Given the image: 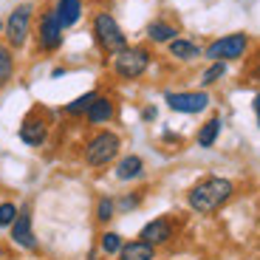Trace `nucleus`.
I'll return each instance as SVG.
<instances>
[{
  "instance_id": "obj_1",
  "label": "nucleus",
  "mask_w": 260,
  "mask_h": 260,
  "mask_svg": "<svg viewBox=\"0 0 260 260\" xmlns=\"http://www.w3.org/2000/svg\"><path fill=\"white\" fill-rule=\"evenodd\" d=\"M235 192H238V187H235L232 178L207 176L187 189V198L184 201H187L189 212H195V215H215L232 201Z\"/></svg>"
},
{
  "instance_id": "obj_2",
  "label": "nucleus",
  "mask_w": 260,
  "mask_h": 260,
  "mask_svg": "<svg viewBox=\"0 0 260 260\" xmlns=\"http://www.w3.org/2000/svg\"><path fill=\"white\" fill-rule=\"evenodd\" d=\"M122 156V136L113 130H96L88 142L82 144V161L91 170H105L116 164V158Z\"/></svg>"
},
{
  "instance_id": "obj_3",
  "label": "nucleus",
  "mask_w": 260,
  "mask_h": 260,
  "mask_svg": "<svg viewBox=\"0 0 260 260\" xmlns=\"http://www.w3.org/2000/svg\"><path fill=\"white\" fill-rule=\"evenodd\" d=\"M91 31H93V43L99 46V51L116 57L119 51L127 48V37H124L122 26L116 23V17L108 12H99L93 14V23H91Z\"/></svg>"
},
{
  "instance_id": "obj_4",
  "label": "nucleus",
  "mask_w": 260,
  "mask_h": 260,
  "mask_svg": "<svg viewBox=\"0 0 260 260\" xmlns=\"http://www.w3.org/2000/svg\"><path fill=\"white\" fill-rule=\"evenodd\" d=\"M150 62H153V54H150L144 46H127L124 51H119L116 57H113L111 68H113V74H116L119 79L133 82V79H139V77L147 74Z\"/></svg>"
},
{
  "instance_id": "obj_5",
  "label": "nucleus",
  "mask_w": 260,
  "mask_h": 260,
  "mask_svg": "<svg viewBox=\"0 0 260 260\" xmlns=\"http://www.w3.org/2000/svg\"><path fill=\"white\" fill-rule=\"evenodd\" d=\"M31 20H34V6L31 3H20V6H14L12 12H9L6 28H3V37H6L9 48H23L28 43Z\"/></svg>"
},
{
  "instance_id": "obj_6",
  "label": "nucleus",
  "mask_w": 260,
  "mask_h": 260,
  "mask_svg": "<svg viewBox=\"0 0 260 260\" xmlns=\"http://www.w3.org/2000/svg\"><path fill=\"white\" fill-rule=\"evenodd\" d=\"M249 48V34L246 31H235V34H223V37L212 40L207 48H204V57L209 62H232V59H241Z\"/></svg>"
},
{
  "instance_id": "obj_7",
  "label": "nucleus",
  "mask_w": 260,
  "mask_h": 260,
  "mask_svg": "<svg viewBox=\"0 0 260 260\" xmlns=\"http://www.w3.org/2000/svg\"><path fill=\"white\" fill-rule=\"evenodd\" d=\"M48 133H51V122H48V111H43V108L28 111L17 127V139L26 147H43L48 142Z\"/></svg>"
},
{
  "instance_id": "obj_8",
  "label": "nucleus",
  "mask_w": 260,
  "mask_h": 260,
  "mask_svg": "<svg viewBox=\"0 0 260 260\" xmlns=\"http://www.w3.org/2000/svg\"><path fill=\"white\" fill-rule=\"evenodd\" d=\"M62 40H65V28L59 26L54 9L40 12V17H37V46H40V51H46V54L59 51V48H62Z\"/></svg>"
},
{
  "instance_id": "obj_9",
  "label": "nucleus",
  "mask_w": 260,
  "mask_h": 260,
  "mask_svg": "<svg viewBox=\"0 0 260 260\" xmlns=\"http://www.w3.org/2000/svg\"><path fill=\"white\" fill-rule=\"evenodd\" d=\"M164 102H167L170 111L176 113H187V116H198V113H204L212 105V99H209V93L204 91H167L164 93Z\"/></svg>"
},
{
  "instance_id": "obj_10",
  "label": "nucleus",
  "mask_w": 260,
  "mask_h": 260,
  "mask_svg": "<svg viewBox=\"0 0 260 260\" xmlns=\"http://www.w3.org/2000/svg\"><path fill=\"white\" fill-rule=\"evenodd\" d=\"M178 235V223L173 215H158V218H153V221H147L142 229H139V241L150 243V246H167V243L176 241Z\"/></svg>"
},
{
  "instance_id": "obj_11",
  "label": "nucleus",
  "mask_w": 260,
  "mask_h": 260,
  "mask_svg": "<svg viewBox=\"0 0 260 260\" xmlns=\"http://www.w3.org/2000/svg\"><path fill=\"white\" fill-rule=\"evenodd\" d=\"M9 238L17 249L23 252H37L40 241H37V232H34V215H31V204H23L17 212V221L12 223L9 229Z\"/></svg>"
},
{
  "instance_id": "obj_12",
  "label": "nucleus",
  "mask_w": 260,
  "mask_h": 260,
  "mask_svg": "<svg viewBox=\"0 0 260 260\" xmlns=\"http://www.w3.org/2000/svg\"><path fill=\"white\" fill-rule=\"evenodd\" d=\"M113 178L122 184H133L139 178H144V158L139 153H124L113 164Z\"/></svg>"
},
{
  "instance_id": "obj_13",
  "label": "nucleus",
  "mask_w": 260,
  "mask_h": 260,
  "mask_svg": "<svg viewBox=\"0 0 260 260\" xmlns=\"http://www.w3.org/2000/svg\"><path fill=\"white\" fill-rule=\"evenodd\" d=\"M113 116H116V102H113L111 96L99 93V96L93 99V105L88 108V113H85V122L99 127V124H108Z\"/></svg>"
},
{
  "instance_id": "obj_14",
  "label": "nucleus",
  "mask_w": 260,
  "mask_h": 260,
  "mask_svg": "<svg viewBox=\"0 0 260 260\" xmlns=\"http://www.w3.org/2000/svg\"><path fill=\"white\" fill-rule=\"evenodd\" d=\"M54 14H57L59 20V26L68 31V28H74L82 20V0H57L54 3Z\"/></svg>"
},
{
  "instance_id": "obj_15",
  "label": "nucleus",
  "mask_w": 260,
  "mask_h": 260,
  "mask_svg": "<svg viewBox=\"0 0 260 260\" xmlns=\"http://www.w3.org/2000/svg\"><path fill=\"white\" fill-rule=\"evenodd\" d=\"M221 130H223V119L221 116L207 119V122L198 127V133H195V144H198L201 150H212L215 144H218V139H221Z\"/></svg>"
},
{
  "instance_id": "obj_16",
  "label": "nucleus",
  "mask_w": 260,
  "mask_h": 260,
  "mask_svg": "<svg viewBox=\"0 0 260 260\" xmlns=\"http://www.w3.org/2000/svg\"><path fill=\"white\" fill-rule=\"evenodd\" d=\"M167 51H170V57L178 59V62H192V59L204 57L201 46H198L195 40H187V37H176V40L167 46Z\"/></svg>"
},
{
  "instance_id": "obj_17",
  "label": "nucleus",
  "mask_w": 260,
  "mask_h": 260,
  "mask_svg": "<svg viewBox=\"0 0 260 260\" xmlns=\"http://www.w3.org/2000/svg\"><path fill=\"white\" fill-rule=\"evenodd\" d=\"M144 34H147V40L150 43H156V46H170L181 31H178L173 23H167V20H153V23L144 28Z\"/></svg>"
},
{
  "instance_id": "obj_18",
  "label": "nucleus",
  "mask_w": 260,
  "mask_h": 260,
  "mask_svg": "<svg viewBox=\"0 0 260 260\" xmlns=\"http://www.w3.org/2000/svg\"><path fill=\"white\" fill-rule=\"evenodd\" d=\"M116 260H156V246L133 238V241H124V246L116 254Z\"/></svg>"
},
{
  "instance_id": "obj_19",
  "label": "nucleus",
  "mask_w": 260,
  "mask_h": 260,
  "mask_svg": "<svg viewBox=\"0 0 260 260\" xmlns=\"http://www.w3.org/2000/svg\"><path fill=\"white\" fill-rule=\"evenodd\" d=\"M116 215H119L116 198H113V195H99V198H96V207H93V218H96V223L108 226V223H111Z\"/></svg>"
},
{
  "instance_id": "obj_20",
  "label": "nucleus",
  "mask_w": 260,
  "mask_h": 260,
  "mask_svg": "<svg viewBox=\"0 0 260 260\" xmlns=\"http://www.w3.org/2000/svg\"><path fill=\"white\" fill-rule=\"evenodd\" d=\"M122 246H124V238L116 229H105V232L99 235V252H102L105 257H116V254L122 252Z\"/></svg>"
},
{
  "instance_id": "obj_21",
  "label": "nucleus",
  "mask_w": 260,
  "mask_h": 260,
  "mask_svg": "<svg viewBox=\"0 0 260 260\" xmlns=\"http://www.w3.org/2000/svg\"><path fill=\"white\" fill-rule=\"evenodd\" d=\"M99 96V91H88V93H82V96H77L74 102H68L62 108V113L65 116H85L88 113V108L93 105V99Z\"/></svg>"
},
{
  "instance_id": "obj_22",
  "label": "nucleus",
  "mask_w": 260,
  "mask_h": 260,
  "mask_svg": "<svg viewBox=\"0 0 260 260\" xmlns=\"http://www.w3.org/2000/svg\"><path fill=\"white\" fill-rule=\"evenodd\" d=\"M226 71H229L226 62H209V68L201 74V88L207 91V88H212L215 82H221V79L226 77Z\"/></svg>"
},
{
  "instance_id": "obj_23",
  "label": "nucleus",
  "mask_w": 260,
  "mask_h": 260,
  "mask_svg": "<svg viewBox=\"0 0 260 260\" xmlns=\"http://www.w3.org/2000/svg\"><path fill=\"white\" fill-rule=\"evenodd\" d=\"M12 77H14V57L9 51V46L0 43V88L12 82Z\"/></svg>"
},
{
  "instance_id": "obj_24",
  "label": "nucleus",
  "mask_w": 260,
  "mask_h": 260,
  "mask_svg": "<svg viewBox=\"0 0 260 260\" xmlns=\"http://www.w3.org/2000/svg\"><path fill=\"white\" fill-rule=\"evenodd\" d=\"M142 201H144V192H124L122 198H116V209L122 215H127V212L142 207Z\"/></svg>"
},
{
  "instance_id": "obj_25",
  "label": "nucleus",
  "mask_w": 260,
  "mask_h": 260,
  "mask_svg": "<svg viewBox=\"0 0 260 260\" xmlns=\"http://www.w3.org/2000/svg\"><path fill=\"white\" fill-rule=\"evenodd\" d=\"M20 207L14 201H0V229H12V223L17 221Z\"/></svg>"
},
{
  "instance_id": "obj_26",
  "label": "nucleus",
  "mask_w": 260,
  "mask_h": 260,
  "mask_svg": "<svg viewBox=\"0 0 260 260\" xmlns=\"http://www.w3.org/2000/svg\"><path fill=\"white\" fill-rule=\"evenodd\" d=\"M156 116H158L156 105H150V108H144V111H142V119H144V122H153V119H156Z\"/></svg>"
},
{
  "instance_id": "obj_27",
  "label": "nucleus",
  "mask_w": 260,
  "mask_h": 260,
  "mask_svg": "<svg viewBox=\"0 0 260 260\" xmlns=\"http://www.w3.org/2000/svg\"><path fill=\"white\" fill-rule=\"evenodd\" d=\"M252 111H254V116L260 119V91L254 93V99H252Z\"/></svg>"
},
{
  "instance_id": "obj_28",
  "label": "nucleus",
  "mask_w": 260,
  "mask_h": 260,
  "mask_svg": "<svg viewBox=\"0 0 260 260\" xmlns=\"http://www.w3.org/2000/svg\"><path fill=\"white\" fill-rule=\"evenodd\" d=\"M99 254H102L99 249H91V252H88V260H99Z\"/></svg>"
},
{
  "instance_id": "obj_29",
  "label": "nucleus",
  "mask_w": 260,
  "mask_h": 260,
  "mask_svg": "<svg viewBox=\"0 0 260 260\" xmlns=\"http://www.w3.org/2000/svg\"><path fill=\"white\" fill-rule=\"evenodd\" d=\"M62 74H65V68H54V71H51V79H57V77H62Z\"/></svg>"
},
{
  "instance_id": "obj_30",
  "label": "nucleus",
  "mask_w": 260,
  "mask_h": 260,
  "mask_svg": "<svg viewBox=\"0 0 260 260\" xmlns=\"http://www.w3.org/2000/svg\"><path fill=\"white\" fill-rule=\"evenodd\" d=\"M6 257V249H3V243H0V260Z\"/></svg>"
},
{
  "instance_id": "obj_31",
  "label": "nucleus",
  "mask_w": 260,
  "mask_h": 260,
  "mask_svg": "<svg viewBox=\"0 0 260 260\" xmlns=\"http://www.w3.org/2000/svg\"><path fill=\"white\" fill-rule=\"evenodd\" d=\"M3 28H6V20H3V17H0V31H3Z\"/></svg>"
},
{
  "instance_id": "obj_32",
  "label": "nucleus",
  "mask_w": 260,
  "mask_h": 260,
  "mask_svg": "<svg viewBox=\"0 0 260 260\" xmlns=\"http://www.w3.org/2000/svg\"><path fill=\"white\" fill-rule=\"evenodd\" d=\"M257 127H260V119H257Z\"/></svg>"
}]
</instances>
